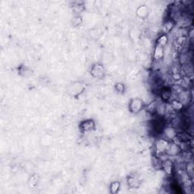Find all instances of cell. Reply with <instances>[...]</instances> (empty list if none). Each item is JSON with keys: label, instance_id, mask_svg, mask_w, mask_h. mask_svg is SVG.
Segmentation results:
<instances>
[{"label": "cell", "instance_id": "5bb4252c", "mask_svg": "<svg viewBox=\"0 0 194 194\" xmlns=\"http://www.w3.org/2000/svg\"><path fill=\"white\" fill-rule=\"evenodd\" d=\"M82 22V19H81V17L79 15H77L75 18H73V24L74 25H80V24Z\"/></svg>", "mask_w": 194, "mask_h": 194}, {"label": "cell", "instance_id": "9a60e30c", "mask_svg": "<svg viewBox=\"0 0 194 194\" xmlns=\"http://www.w3.org/2000/svg\"><path fill=\"white\" fill-rule=\"evenodd\" d=\"M115 89H117V91L122 93V92H124V87L122 84H117L115 86Z\"/></svg>", "mask_w": 194, "mask_h": 194}, {"label": "cell", "instance_id": "277c9868", "mask_svg": "<svg viewBox=\"0 0 194 194\" xmlns=\"http://www.w3.org/2000/svg\"><path fill=\"white\" fill-rule=\"evenodd\" d=\"M95 127V123L93 120H86L80 124V128L83 131H89Z\"/></svg>", "mask_w": 194, "mask_h": 194}, {"label": "cell", "instance_id": "4fadbf2b", "mask_svg": "<svg viewBox=\"0 0 194 194\" xmlns=\"http://www.w3.org/2000/svg\"><path fill=\"white\" fill-rule=\"evenodd\" d=\"M162 97L164 100L167 101L170 99L171 97V91L169 90H163L162 92Z\"/></svg>", "mask_w": 194, "mask_h": 194}, {"label": "cell", "instance_id": "30bf717a", "mask_svg": "<svg viewBox=\"0 0 194 194\" xmlns=\"http://www.w3.org/2000/svg\"><path fill=\"white\" fill-rule=\"evenodd\" d=\"M168 41V38L167 37L166 34H163V35L159 36V39H157V45L164 47V46L167 44Z\"/></svg>", "mask_w": 194, "mask_h": 194}, {"label": "cell", "instance_id": "52a82bcc", "mask_svg": "<svg viewBox=\"0 0 194 194\" xmlns=\"http://www.w3.org/2000/svg\"><path fill=\"white\" fill-rule=\"evenodd\" d=\"M149 14V9L146 6H141L137 10V14L138 17L145 18Z\"/></svg>", "mask_w": 194, "mask_h": 194}, {"label": "cell", "instance_id": "3957f363", "mask_svg": "<svg viewBox=\"0 0 194 194\" xmlns=\"http://www.w3.org/2000/svg\"><path fill=\"white\" fill-rule=\"evenodd\" d=\"M91 74L95 77H101L104 74V68L102 64H96L95 65L93 66L92 70H91Z\"/></svg>", "mask_w": 194, "mask_h": 194}, {"label": "cell", "instance_id": "5b68a950", "mask_svg": "<svg viewBox=\"0 0 194 194\" xmlns=\"http://www.w3.org/2000/svg\"><path fill=\"white\" fill-rule=\"evenodd\" d=\"M175 25V21L173 18H171V19L168 20V21H165L163 24V32L164 34H166L170 32L173 27Z\"/></svg>", "mask_w": 194, "mask_h": 194}, {"label": "cell", "instance_id": "7c38bea8", "mask_svg": "<svg viewBox=\"0 0 194 194\" xmlns=\"http://www.w3.org/2000/svg\"><path fill=\"white\" fill-rule=\"evenodd\" d=\"M171 105L172 109H175V110H180V109H182V108H183V104L177 100L172 101Z\"/></svg>", "mask_w": 194, "mask_h": 194}, {"label": "cell", "instance_id": "7a4b0ae2", "mask_svg": "<svg viewBox=\"0 0 194 194\" xmlns=\"http://www.w3.org/2000/svg\"><path fill=\"white\" fill-rule=\"evenodd\" d=\"M170 145V142L166 140H159L156 142V152L159 155H162L164 153H167L168 147Z\"/></svg>", "mask_w": 194, "mask_h": 194}, {"label": "cell", "instance_id": "8fae6325", "mask_svg": "<svg viewBox=\"0 0 194 194\" xmlns=\"http://www.w3.org/2000/svg\"><path fill=\"white\" fill-rule=\"evenodd\" d=\"M120 187H121V184L118 181L113 182V183L111 184V186H110L111 192H112V193H118V191L119 189H120Z\"/></svg>", "mask_w": 194, "mask_h": 194}, {"label": "cell", "instance_id": "ba28073f", "mask_svg": "<svg viewBox=\"0 0 194 194\" xmlns=\"http://www.w3.org/2000/svg\"><path fill=\"white\" fill-rule=\"evenodd\" d=\"M164 56V48L162 46H159L157 45L156 47H155V52H154V58H155V60H160L161 59H162Z\"/></svg>", "mask_w": 194, "mask_h": 194}, {"label": "cell", "instance_id": "6da1fadb", "mask_svg": "<svg viewBox=\"0 0 194 194\" xmlns=\"http://www.w3.org/2000/svg\"><path fill=\"white\" fill-rule=\"evenodd\" d=\"M143 105V102H142L141 99H134L130 102L129 108H130V112L134 114H137L142 110Z\"/></svg>", "mask_w": 194, "mask_h": 194}, {"label": "cell", "instance_id": "8992f818", "mask_svg": "<svg viewBox=\"0 0 194 194\" xmlns=\"http://www.w3.org/2000/svg\"><path fill=\"white\" fill-rule=\"evenodd\" d=\"M162 167L168 175H171L172 171H173V163L171 161L168 160V159L165 160L162 162Z\"/></svg>", "mask_w": 194, "mask_h": 194}, {"label": "cell", "instance_id": "9c48e42d", "mask_svg": "<svg viewBox=\"0 0 194 194\" xmlns=\"http://www.w3.org/2000/svg\"><path fill=\"white\" fill-rule=\"evenodd\" d=\"M127 181H128V184L133 188H137L140 186V181L135 177H129Z\"/></svg>", "mask_w": 194, "mask_h": 194}]
</instances>
